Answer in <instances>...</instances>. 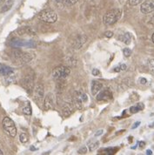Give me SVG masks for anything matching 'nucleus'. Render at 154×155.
<instances>
[{
  "instance_id": "nucleus-22",
  "label": "nucleus",
  "mask_w": 154,
  "mask_h": 155,
  "mask_svg": "<svg viewBox=\"0 0 154 155\" xmlns=\"http://www.w3.org/2000/svg\"><path fill=\"white\" fill-rule=\"evenodd\" d=\"M57 2H62L64 5H67V6H71L74 5L76 3H77L78 0H57Z\"/></svg>"
},
{
  "instance_id": "nucleus-10",
  "label": "nucleus",
  "mask_w": 154,
  "mask_h": 155,
  "mask_svg": "<svg viewBox=\"0 0 154 155\" xmlns=\"http://www.w3.org/2000/svg\"><path fill=\"white\" fill-rule=\"evenodd\" d=\"M87 42V37L84 34L81 35H77L72 41V48L75 50H80L85 43Z\"/></svg>"
},
{
  "instance_id": "nucleus-5",
  "label": "nucleus",
  "mask_w": 154,
  "mask_h": 155,
  "mask_svg": "<svg viewBox=\"0 0 154 155\" xmlns=\"http://www.w3.org/2000/svg\"><path fill=\"white\" fill-rule=\"evenodd\" d=\"M38 18L40 20H42L43 22H44V23L53 24L57 20V15L53 10L46 9V10L42 11L38 14Z\"/></svg>"
},
{
  "instance_id": "nucleus-6",
  "label": "nucleus",
  "mask_w": 154,
  "mask_h": 155,
  "mask_svg": "<svg viewBox=\"0 0 154 155\" xmlns=\"http://www.w3.org/2000/svg\"><path fill=\"white\" fill-rule=\"evenodd\" d=\"M21 85L28 93H31L35 86V74L33 72L26 74L22 79Z\"/></svg>"
},
{
  "instance_id": "nucleus-2",
  "label": "nucleus",
  "mask_w": 154,
  "mask_h": 155,
  "mask_svg": "<svg viewBox=\"0 0 154 155\" xmlns=\"http://www.w3.org/2000/svg\"><path fill=\"white\" fill-rule=\"evenodd\" d=\"M122 16V11L120 9H112L111 11L107 12L103 18L104 25L106 26L113 25L119 21Z\"/></svg>"
},
{
  "instance_id": "nucleus-25",
  "label": "nucleus",
  "mask_w": 154,
  "mask_h": 155,
  "mask_svg": "<svg viewBox=\"0 0 154 155\" xmlns=\"http://www.w3.org/2000/svg\"><path fill=\"white\" fill-rule=\"evenodd\" d=\"M88 148L86 147H80L78 150H77V153L78 154H86L87 153H88Z\"/></svg>"
},
{
  "instance_id": "nucleus-34",
  "label": "nucleus",
  "mask_w": 154,
  "mask_h": 155,
  "mask_svg": "<svg viewBox=\"0 0 154 155\" xmlns=\"http://www.w3.org/2000/svg\"><path fill=\"white\" fill-rule=\"evenodd\" d=\"M103 133H104V130H98V133H96L95 134V136H100V135H102L103 134Z\"/></svg>"
},
{
  "instance_id": "nucleus-24",
  "label": "nucleus",
  "mask_w": 154,
  "mask_h": 155,
  "mask_svg": "<svg viewBox=\"0 0 154 155\" xmlns=\"http://www.w3.org/2000/svg\"><path fill=\"white\" fill-rule=\"evenodd\" d=\"M98 145H99V142H98V141H95V142L90 144V146H89V151H90V152L95 151V150L98 147Z\"/></svg>"
},
{
  "instance_id": "nucleus-32",
  "label": "nucleus",
  "mask_w": 154,
  "mask_h": 155,
  "mask_svg": "<svg viewBox=\"0 0 154 155\" xmlns=\"http://www.w3.org/2000/svg\"><path fill=\"white\" fill-rule=\"evenodd\" d=\"M139 125H140V122H139V121H138V122H136V123H135V124L133 125V127H132V129H136V128H137V127H139Z\"/></svg>"
},
{
  "instance_id": "nucleus-7",
  "label": "nucleus",
  "mask_w": 154,
  "mask_h": 155,
  "mask_svg": "<svg viewBox=\"0 0 154 155\" xmlns=\"http://www.w3.org/2000/svg\"><path fill=\"white\" fill-rule=\"evenodd\" d=\"M73 104L77 109H82L85 103L88 101V96L81 91H76L73 95Z\"/></svg>"
},
{
  "instance_id": "nucleus-39",
  "label": "nucleus",
  "mask_w": 154,
  "mask_h": 155,
  "mask_svg": "<svg viewBox=\"0 0 154 155\" xmlns=\"http://www.w3.org/2000/svg\"><path fill=\"white\" fill-rule=\"evenodd\" d=\"M150 127H151V128H154V122L152 125H150Z\"/></svg>"
},
{
  "instance_id": "nucleus-30",
  "label": "nucleus",
  "mask_w": 154,
  "mask_h": 155,
  "mask_svg": "<svg viewBox=\"0 0 154 155\" xmlns=\"http://www.w3.org/2000/svg\"><path fill=\"white\" fill-rule=\"evenodd\" d=\"M105 36L106 37V38H112V37H113V32L112 31H105Z\"/></svg>"
},
{
  "instance_id": "nucleus-35",
  "label": "nucleus",
  "mask_w": 154,
  "mask_h": 155,
  "mask_svg": "<svg viewBox=\"0 0 154 155\" xmlns=\"http://www.w3.org/2000/svg\"><path fill=\"white\" fill-rule=\"evenodd\" d=\"M149 23L150 24H152V25H154V15L151 18V19H150V21H149Z\"/></svg>"
},
{
  "instance_id": "nucleus-27",
  "label": "nucleus",
  "mask_w": 154,
  "mask_h": 155,
  "mask_svg": "<svg viewBox=\"0 0 154 155\" xmlns=\"http://www.w3.org/2000/svg\"><path fill=\"white\" fill-rule=\"evenodd\" d=\"M123 53H124L125 57L129 58L132 55V50L130 49V48H125V49L123 50Z\"/></svg>"
},
{
  "instance_id": "nucleus-31",
  "label": "nucleus",
  "mask_w": 154,
  "mask_h": 155,
  "mask_svg": "<svg viewBox=\"0 0 154 155\" xmlns=\"http://www.w3.org/2000/svg\"><path fill=\"white\" fill-rule=\"evenodd\" d=\"M139 83L141 85H146L147 83V80L145 78H139Z\"/></svg>"
},
{
  "instance_id": "nucleus-11",
  "label": "nucleus",
  "mask_w": 154,
  "mask_h": 155,
  "mask_svg": "<svg viewBox=\"0 0 154 155\" xmlns=\"http://www.w3.org/2000/svg\"><path fill=\"white\" fill-rule=\"evenodd\" d=\"M112 99V92L109 88L101 89V91L96 95V99L98 101H108Z\"/></svg>"
},
{
  "instance_id": "nucleus-9",
  "label": "nucleus",
  "mask_w": 154,
  "mask_h": 155,
  "mask_svg": "<svg viewBox=\"0 0 154 155\" xmlns=\"http://www.w3.org/2000/svg\"><path fill=\"white\" fill-rule=\"evenodd\" d=\"M55 106V98H54V95L53 93L49 92L44 99L43 101V107H44V110L45 111H50L51 109L54 108Z\"/></svg>"
},
{
  "instance_id": "nucleus-12",
  "label": "nucleus",
  "mask_w": 154,
  "mask_h": 155,
  "mask_svg": "<svg viewBox=\"0 0 154 155\" xmlns=\"http://www.w3.org/2000/svg\"><path fill=\"white\" fill-rule=\"evenodd\" d=\"M140 12L143 14H149L154 12V0H146L142 3L140 6Z\"/></svg>"
},
{
  "instance_id": "nucleus-4",
  "label": "nucleus",
  "mask_w": 154,
  "mask_h": 155,
  "mask_svg": "<svg viewBox=\"0 0 154 155\" xmlns=\"http://www.w3.org/2000/svg\"><path fill=\"white\" fill-rule=\"evenodd\" d=\"M2 126L5 130V132L11 136V138H14L17 135V127L15 126L13 120L9 117H5L2 121Z\"/></svg>"
},
{
  "instance_id": "nucleus-8",
  "label": "nucleus",
  "mask_w": 154,
  "mask_h": 155,
  "mask_svg": "<svg viewBox=\"0 0 154 155\" xmlns=\"http://www.w3.org/2000/svg\"><path fill=\"white\" fill-rule=\"evenodd\" d=\"M33 99L37 104L41 106L44 99V88L42 84H38L34 86L33 89Z\"/></svg>"
},
{
  "instance_id": "nucleus-13",
  "label": "nucleus",
  "mask_w": 154,
  "mask_h": 155,
  "mask_svg": "<svg viewBox=\"0 0 154 155\" xmlns=\"http://www.w3.org/2000/svg\"><path fill=\"white\" fill-rule=\"evenodd\" d=\"M17 34L18 36H36L37 31L31 26H23L17 31Z\"/></svg>"
},
{
  "instance_id": "nucleus-18",
  "label": "nucleus",
  "mask_w": 154,
  "mask_h": 155,
  "mask_svg": "<svg viewBox=\"0 0 154 155\" xmlns=\"http://www.w3.org/2000/svg\"><path fill=\"white\" fill-rule=\"evenodd\" d=\"M118 39L120 40L121 42L126 44V45H130L131 41H132V36H131V34L129 32H126V33H124L122 35L119 36Z\"/></svg>"
},
{
  "instance_id": "nucleus-36",
  "label": "nucleus",
  "mask_w": 154,
  "mask_h": 155,
  "mask_svg": "<svg viewBox=\"0 0 154 155\" xmlns=\"http://www.w3.org/2000/svg\"><path fill=\"white\" fill-rule=\"evenodd\" d=\"M120 66H118V67H116L115 69H114V71H116V72H119V71H120Z\"/></svg>"
},
{
  "instance_id": "nucleus-23",
  "label": "nucleus",
  "mask_w": 154,
  "mask_h": 155,
  "mask_svg": "<svg viewBox=\"0 0 154 155\" xmlns=\"http://www.w3.org/2000/svg\"><path fill=\"white\" fill-rule=\"evenodd\" d=\"M19 140L21 143L25 144V143H27L29 140V136L25 133H22L20 135H19Z\"/></svg>"
},
{
  "instance_id": "nucleus-41",
  "label": "nucleus",
  "mask_w": 154,
  "mask_h": 155,
  "mask_svg": "<svg viewBox=\"0 0 154 155\" xmlns=\"http://www.w3.org/2000/svg\"><path fill=\"white\" fill-rule=\"evenodd\" d=\"M4 154V153H3V151H1V150H0V155H3Z\"/></svg>"
},
{
  "instance_id": "nucleus-3",
  "label": "nucleus",
  "mask_w": 154,
  "mask_h": 155,
  "mask_svg": "<svg viewBox=\"0 0 154 155\" xmlns=\"http://www.w3.org/2000/svg\"><path fill=\"white\" fill-rule=\"evenodd\" d=\"M70 68L67 65H58L52 71V78L54 80H63L70 75Z\"/></svg>"
},
{
  "instance_id": "nucleus-20",
  "label": "nucleus",
  "mask_w": 154,
  "mask_h": 155,
  "mask_svg": "<svg viewBox=\"0 0 154 155\" xmlns=\"http://www.w3.org/2000/svg\"><path fill=\"white\" fill-rule=\"evenodd\" d=\"M119 150V148L115 147H109V148H105V149H103V150H101V151H99V152H101V153H105V154L107 155H110V154H115L116 153H117V151Z\"/></svg>"
},
{
  "instance_id": "nucleus-29",
  "label": "nucleus",
  "mask_w": 154,
  "mask_h": 155,
  "mask_svg": "<svg viewBox=\"0 0 154 155\" xmlns=\"http://www.w3.org/2000/svg\"><path fill=\"white\" fill-rule=\"evenodd\" d=\"M91 73H92V75H93V76H97V77L101 74V73H100V71L98 70V69H93L92 71H91Z\"/></svg>"
},
{
  "instance_id": "nucleus-28",
  "label": "nucleus",
  "mask_w": 154,
  "mask_h": 155,
  "mask_svg": "<svg viewBox=\"0 0 154 155\" xmlns=\"http://www.w3.org/2000/svg\"><path fill=\"white\" fill-rule=\"evenodd\" d=\"M142 1H143V0H129V4H130V5H132V6H136V5H138L139 4H140Z\"/></svg>"
},
{
  "instance_id": "nucleus-19",
  "label": "nucleus",
  "mask_w": 154,
  "mask_h": 155,
  "mask_svg": "<svg viewBox=\"0 0 154 155\" xmlns=\"http://www.w3.org/2000/svg\"><path fill=\"white\" fill-rule=\"evenodd\" d=\"M144 108H145L144 104H143V103H139V104H137L136 106H132V107L130 108V112L132 113H139V112H140V111H142Z\"/></svg>"
},
{
  "instance_id": "nucleus-17",
  "label": "nucleus",
  "mask_w": 154,
  "mask_h": 155,
  "mask_svg": "<svg viewBox=\"0 0 154 155\" xmlns=\"http://www.w3.org/2000/svg\"><path fill=\"white\" fill-rule=\"evenodd\" d=\"M13 5H14V0H7L5 4H4V5L2 6L1 8V13H5V12H7L8 11H10L12 6H13Z\"/></svg>"
},
{
  "instance_id": "nucleus-15",
  "label": "nucleus",
  "mask_w": 154,
  "mask_h": 155,
  "mask_svg": "<svg viewBox=\"0 0 154 155\" xmlns=\"http://www.w3.org/2000/svg\"><path fill=\"white\" fill-rule=\"evenodd\" d=\"M103 88V84L99 81H92L91 83V94L93 96H96L98 92L101 91V89Z\"/></svg>"
},
{
  "instance_id": "nucleus-33",
  "label": "nucleus",
  "mask_w": 154,
  "mask_h": 155,
  "mask_svg": "<svg viewBox=\"0 0 154 155\" xmlns=\"http://www.w3.org/2000/svg\"><path fill=\"white\" fill-rule=\"evenodd\" d=\"M126 68H127V66H126V64H122L120 65V70L121 71H126Z\"/></svg>"
},
{
  "instance_id": "nucleus-37",
  "label": "nucleus",
  "mask_w": 154,
  "mask_h": 155,
  "mask_svg": "<svg viewBox=\"0 0 154 155\" xmlns=\"http://www.w3.org/2000/svg\"><path fill=\"white\" fill-rule=\"evenodd\" d=\"M139 147L141 148L142 147H145V145H146V143H145V142H139Z\"/></svg>"
},
{
  "instance_id": "nucleus-14",
  "label": "nucleus",
  "mask_w": 154,
  "mask_h": 155,
  "mask_svg": "<svg viewBox=\"0 0 154 155\" xmlns=\"http://www.w3.org/2000/svg\"><path fill=\"white\" fill-rule=\"evenodd\" d=\"M14 74V70L5 64H0V75L5 76V77H11Z\"/></svg>"
},
{
  "instance_id": "nucleus-26",
  "label": "nucleus",
  "mask_w": 154,
  "mask_h": 155,
  "mask_svg": "<svg viewBox=\"0 0 154 155\" xmlns=\"http://www.w3.org/2000/svg\"><path fill=\"white\" fill-rule=\"evenodd\" d=\"M147 64H148V68L152 71H153L154 72V58H151V59H149Z\"/></svg>"
},
{
  "instance_id": "nucleus-40",
  "label": "nucleus",
  "mask_w": 154,
  "mask_h": 155,
  "mask_svg": "<svg viewBox=\"0 0 154 155\" xmlns=\"http://www.w3.org/2000/svg\"><path fill=\"white\" fill-rule=\"evenodd\" d=\"M152 42L154 43V33L152 34Z\"/></svg>"
},
{
  "instance_id": "nucleus-21",
  "label": "nucleus",
  "mask_w": 154,
  "mask_h": 155,
  "mask_svg": "<svg viewBox=\"0 0 154 155\" xmlns=\"http://www.w3.org/2000/svg\"><path fill=\"white\" fill-rule=\"evenodd\" d=\"M22 112L24 114H25V115H31V113H32V109H31V105L29 104V103H26L25 106L23 107V109H22Z\"/></svg>"
},
{
  "instance_id": "nucleus-16",
  "label": "nucleus",
  "mask_w": 154,
  "mask_h": 155,
  "mask_svg": "<svg viewBox=\"0 0 154 155\" xmlns=\"http://www.w3.org/2000/svg\"><path fill=\"white\" fill-rule=\"evenodd\" d=\"M72 113V107L70 106L69 103H65L62 108H61V113H62V116L66 118V117H69L70 114Z\"/></svg>"
},
{
  "instance_id": "nucleus-1",
  "label": "nucleus",
  "mask_w": 154,
  "mask_h": 155,
  "mask_svg": "<svg viewBox=\"0 0 154 155\" xmlns=\"http://www.w3.org/2000/svg\"><path fill=\"white\" fill-rule=\"evenodd\" d=\"M33 53L31 52H26L23 51L22 50L14 49L11 51V58L12 61L17 64H25L31 62L33 59Z\"/></svg>"
},
{
  "instance_id": "nucleus-38",
  "label": "nucleus",
  "mask_w": 154,
  "mask_h": 155,
  "mask_svg": "<svg viewBox=\"0 0 154 155\" xmlns=\"http://www.w3.org/2000/svg\"><path fill=\"white\" fill-rule=\"evenodd\" d=\"M146 154L152 155V152L151 150H147V151H146Z\"/></svg>"
}]
</instances>
